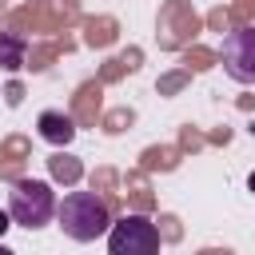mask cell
Here are the masks:
<instances>
[{
	"mask_svg": "<svg viewBox=\"0 0 255 255\" xmlns=\"http://www.w3.org/2000/svg\"><path fill=\"white\" fill-rule=\"evenodd\" d=\"M0 64L8 72H20L24 68V40L12 36V32H0Z\"/></svg>",
	"mask_w": 255,
	"mask_h": 255,
	"instance_id": "cell-6",
	"label": "cell"
},
{
	"mask_svg": "<svg viewBox=\"0 0 255 255\" xmlns=\"http://www.w3.org/2000/svg\"><path fill=\"white\" fill-rule=\"evenodd\" d=\"M8 215L12 223L28 227V231H40L56 219V191L48 179H16L12 191H8Z\"/></svg>",
	"mask_w": 255,
	"mask_h": 255,
	"instance_id": "cell-2",
	"label": "cell"
},
{
	"mask_svg": "<svg viewBox=\"0 0 255 255\" xmlns=\"http://www.w3.org/2000/svg\"><path fill=\"white\" fill-rule=\"evenodd\" d=\"M36 128H40V139H48V143H56V147H64V143L76 139V124H72V116H64V112H40Z\"/></svg>",
	"mask_w": 255,
	"mask_h": 255,
	"instance_id": "cell-5",
	"label": "cell"
},
{
	"mask_svg": "<svg viewBox=\"0 0 255 255\" xmlns=\"http://www.w3.org/2000/svg\"><path fill=\"white\" fill-rule=\"evenodd\" d=\"M247 187H251V191H255V175H251V179H247Z\"/></svg>",
	"mask_w": 255,
	"mask_h": 255,
	"instance_id": "cell-8",
	"label": "cell"
},
{
	"mask_svg": "<svg viewBox=\"0 0 255 255\" xmlns=\"http://www.w3.org/2000/svg\"><path fill=\"white\" fill-rule=\"evenodd\" d=\"M223 72L235 80V84H255V28H235L223 36Z\"/></svg>",
	"mask_w": 255,
	"mask_h": 255,
	"instance_id": "cell-4",
	"label": "cell"
},
{
	"mask_svg": "<svg viewBox=\"0 0 255 255\" xmlns=\"http://www.w3.org/2000/svg\"><path fill=\"white\" fill-rule=\"evenodd\" d=\"M8 219H12V215H4V211H0V235H4V231H8V227H12V223H8Z\"/></svg>",
	"mask_w": 255,
	"mask_h": 255,
	"instance_id": "cell-7",
	"label": "cell"
},
{
	"mask_svg": "<svg viewBox=\"0 0 255 255\" xmlns=\"http://www.w3.org/2000/svg\"><path fill=\"white\" fill-rule=\"evenodd\" d=\"M108 251L112 255H155L159 251V231L147 215H124L112 219L108 227Z\"/></svg>",
	"mask_w": 255,
	"mask_h": 255,
	"instance_id": "cell-3",
	"label": "cell"
},
{
	"mask_svg": "<svg viewBox=\"0 0 255 255\" xmlns=\"http://www.w3.org/2000/svg\"><path fill=\"white\" fill-rule=\"evenodd\" d=\"M56 219H60L64 235L76 243H92V239L108 235V227H112L108 203L96 191H68L64 203H56Z\"/></svg>",
	"mask_w": 255,
	"mask_h": 255,
	"instance_id": "cell-1",
	"label": "cell"
}]
</instances>
